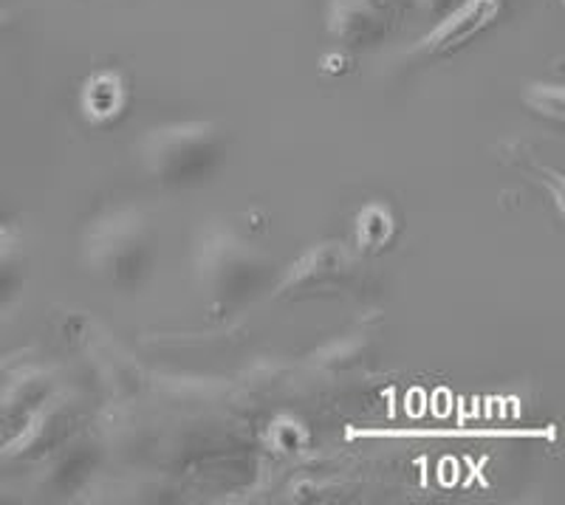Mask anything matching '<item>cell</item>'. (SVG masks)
Here are the masks:
<instances>
[{"label": "cell", "mask_w": 565, "mask_h": 505, "mask_svg": "<svg viewBox=\"0 0 565 505\" xmlns=\"http://www.w3.org/2000/svg\"><path fill=\"white\" fill-rule=\"evenodd\" d=\"M271 257L235 226L212 224L195 249V280L215 314L255 300L266 286Z\"/></svg>", "instance_id": "1"}, {"label": "cell", "mask_w": 565, "mask_h": 505, "mask_svg": "<svg viewBox=\"0 0 565 505\" xmlns=\"http://www.w3.org/2000/svg\"><path fill=\"white\" fill-rule=\"evenodd\" d=\"M83 262L105 286H141L156 262V229L148 215L130 206L99 215L85 232Z\"/></svg>", "instance_id": "2"}, {"label": "cell", "mask_w": 565, "mask_h": 505, "mask_svg": "<svg viewBox=\"0 0 565 505\" xmlns=\"http://www.w3.org/2000/svg\"><path fill=\"white\" fill-rule=\"evenodd\" d=\"M141 164L164 186H190L206 181L226 153V136L212 122H173L141 139Z\"/></svg>", "instance_id": "3"}, {"label": "cell", "mask_w": 565, "mask_h": 505, "mask_svg": "<svg viewBox=\"0 0 565 505\" xmlns=\"http://www.w3.org/2000/svg\"><path fill=\"white\" fill-rule=\"evenodd\" d=\"M79 418H83V404H79L77 396L52 393L23 421L14 441L9 443L7 454L9 458H18V461H40L43 454L57 449L60 443H65L77 432Z\"/></svg>", "instance_id": "4"}, {"label": "cell", "mask_w": 565, "mask_h": 505, "mask_svg": "<svg viewBox=\"0 0 565 505\" xmlns=\"http://www.w3.org/2000/svg\"><path fill=\"white\" fill-rule=\"evenodd\" d=\"M353 282H356V260L342 246L326 244L302 255V260L291 266L277 288V297L282 300L331 297L353 288Z\"/></svg>", "instance_id": "5"}, {"label": "cell", "mask_w": 565, "mask_h": 505, "mask_svg": "<svg viewBox=\"0 0 565 505\" xmlns=\"http://www.w3.org/2000/svg\"><path fill=\"white\" fill-rule=\"evenodd\" d=\"M413 0H331L328 29L348 45H373L402 23Z\"/></svg>", "instance_id": "6"}, {"label": "cell", "mask_w": 565, "mask_h": 505, "mask_svg": "<svg viewBox=\"0 0 565 505\" xmlns=\"http://www.w3.org/2000/svg\"><path fill=\"white\" fill-rule=\"evenodd\" d=\"M40 461H43V469L38 474L40 486L60 494L74 492L88 477V472H94V466H97L99 449L90 436L74 432L68 441L60 443L49 454H43Z\"/></svg>", "instance_id": "7"}, {"label": "cell", "mask_w": 565, "mask_h": 505, "mask_svg": "<svg viewBox=\"0 0 565 505\" xmlns=\"http://www.w3.org/2000/svg\"><path fill=\"white\" fill-rule=\"evenodd\" d=\"M501 12V0H467L456 3L444 20L436 26V32L424 37V49L433 54H450L469 40L478 37L483 29H489Z\"/></svg>", "instance_id": "8"}, {"label": "cell", "mask_w": 565, "mask_h": 505, "mask_svg": "<svg viewBox=\"0 0 565 505\" xmlns=\"http://www.w3.org/2000/svg\"><path fill=\"white\" fill-rule=\"evenodd\" d=\"M52 396V376L43 370H20L0 387V418L23 427L29 416Z\"/></svg>", "instance_id": "9"}, {"label": "cell", "mask_w": 565, "mask_h": 505, "mask_svg": "<svg viewBox=\"0 0 565 505\" xmlns=\"http://www.w3.org/2000/svg\"><path fill=\"white\" fill-rule=\"evenodd\" d=\"M23 280H26V262H23V257L12 249H0V305H7L9 300L20 294Z\"/></svg>", "instance_id": "10"}, {"label": "cell", "mask_w": 565, "mask_h": 505, "mask_svg": "<svg viewBox=\"0 0 565 505\" xmlns=\"http://www.w3.org/2000/svg\"><path fill=\"white\" fill-rule=\"evenodd\" d=\"M418 7H424L427 12H436V14H447L452 7H456L458 0H416Z\"/></svg>", "instance_id": "11"}]
</instances>
